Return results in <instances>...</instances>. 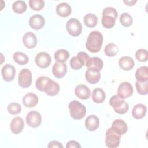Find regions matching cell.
I'll list each match as a JSON object with an SVG mask.
<instances>
[{"instance_id":"cell-1","label":"cell","mask_w":148,"mask_h":148,"mask_svg":"<svg viewBox=\"0 0 148 148\" xmlns=\"http://www.w3.org/2000/svg\"><path fill=\"white\" fill-rule=\"evenodd\" d=\"M103 43V36L102 34L97 31L91 32L87 39L86 47L91 53L98 52Z\"/></svg>"},{"instance_id":"cell-2","label":"cell","mask_w":148,"mask_h":148,"mask_svg":"<svg viewBox=\"0 0 148 148\" xmlns=\"http://www.w3.org/2000/svg\"><path fill=\"white\" fill-rule=\"evenodd\" d=\"M70 115L75 120H80L83 118L86 113V106L76 100L71 101L68 105Z\"/></svg>"},{"instance_id":"cell-3","label":"cell","mask_w":148,"mask_h":148,"mask_svg":"<svg viewBox=\"0 0 148 148\" xmlns=\"http://www.w3.org/2000/svg\"><path fill=\"white\" fill-rule=\"evenodd\" d=\"M109 104L116 113L121 114L126 113L129 108L128 104L117 94L113 95L110 98Z\"/></svg>"},{"instance_id":"cell-4","label":"cell","mask_w":148,"mask_h":148,"mask_svg":"<svg viewBox=\"0 0 148 148\" xmlns=\"http://www.w3.org/2000/svg\"><path fill=\"white\" fill-rule=\"evenodd\" d=\"M90 56L85 52L80 51L77 54L76 56L73 57L70 60L71 67L75 69H80L83 65H86Z\"/></svg>"},{"instance_id":"cell-5","label":"cell","mask_w":148,"mask_h":148,"mask_svg":"<svg viewBox=\"0 0 148 148\" xmlns=\"http://www.w3.org/2000/svg\"><path fill=\"white\" fill-rule=\"evenodd\" d=\"M120 135L116 132L111 127L108 128L105 134V145L109 148L119 146L120 142Z\"/></svg>"},{"instance_id":"cell-6","label":"cell","mask_w":148,"mask_h":148,"mask_svg":"<svg viewBox=\"0 0 148 148\" xmlns=\"http://www.w3.org/2000/svg\"><path fill=\"white\" fill-rule=\"evenodd\" d=\"M47 79L42 86L41 91L45 92L49 96L56 95L60 91L59 84L49 77Z\"/></svg>"},{"instance_id":"cell-7","label":"cell","mask_w":148,"mask_h":148,"mask_svg":"<svg viewBox=\"0 0 148 148\" xmlns=\"http://www.w3.org/2000/svg\"><path fill=\"white\" fill-rule=\"evenodd\" d=\"M66 28L69 34L73 36H77L82 32V25L77 19L72 18L67 21Z\"/></svg>"},{"instance_id":"cell-8","label":"cell","mask_w":148,"mask_h":148,"mask_svg":"<svg viewBox=\"0 0 148 148\" xmlns=\"http://www.w3.org/2000/svg\"><path fill=\"white\" fill-rule=\"evenodd\" d=\"M18 83L23 88L29 87L32 83V73L28 68L22 69L18 75Z\"/></svg>"},{"instance_id":"cell-9","label":"cell","mask_w":148,"mask_h":148,"mask_svg":"<svg viewBox=\"0 0 148 148\" xmlns=\"http://www.w3.org/2000/svg\"><path fill=\"white\" fill-rule=\"evenodd\" d=\"M42 119V116L38 112L32 110L27 114L25 120L29 126L32 128H36L40 125Z\"/></svg>"},{"instance_id":"cell-10","label":"cell","mask_w":148,"mask_h":148,"mask_svg":"<svg viewBox=\"0 0 148 148\" xmlns=\"http://www.w3.org/2000/svg\"><path fill=\"white\" fill-rule=\"evenodd\" d=\"M35 62L37 66L41 68H46L48 67L51 62V58L49 54L46 52L39 53L35 58Z\"/></svg>"},{"instance_id":"cell-11","label":"cell","mask_w":148,"mask_h":148,"mask_svg":"<svg viewBox=\"0 0 148 148\" xmlns=\"http://www.w3.org/2000/svg\"><path fill=\"white\" fill-rule=\"evenodd\" d=\"M117 93V95L123 99L130 97L133 93V88L131 84L128 82H122L118 87Z\"/></svg>"},{"instance_id":"cell-12","label":"cell","mask_w":148,"mask_h":148,"mask_svg":"<svg viewBox=\"0 0 148 148\" xmlns=\"http://www.w3.org/2000/svg\"><path fill=\"white\" fill-rule=\"evenodd\" d=\"M1 73L2 77L5 81L11 82L15 77L16 69L12 65L7 64L3 65L2 68Z\"/></svg>"},{"instance_id":"cell-13","label":"cell","mask_w":148,"mask_h":148,"mask_svg":"<svg viewBox=\"0 0 148 148\" xmlns=\"http://www.w3.org/2000/svg\"><path fill=\"white\" fill-rule=\"evenodd\" d=\"M85 77L86 80L90 84H95L98 82L101 78L100 71L96 68H88L86 71Z\"/></svg>"},{"instance_id":"cell-14","label":"cell","mask_w":148,"mask_h":148,"mask_svg":"<svg viewBox=\"0 0 148 148\" xmlns=\"http://www.w3.org/2000/svg\"><path fill=\"white\" fill-rule=\"evenodd\" d=\"M23 43L24 45L28 49L34 48L37 45V38L33 32L29 31L23 35Z\"/></svg>"},{"instance_id":"cell-15","label":"cell","mask_w":148,"mask_h":148,"mask_svg":"<svg viewBox=\"0 0 148 148\" xmlns=\"http://www.w3.org/2000/svg\"><path fill=\"white\" fill-rule=\"evenodd\" d=\"M45 24L44 17L40 14H35L32 16L29 20V24L30 27L35 29L39 30L43 27Z\"/></svg>"},{"instance_id":"cell-16","label":"cell","mask_w":148,"mask_h":148,"mask_svg":"<svg viewBox=\"0 0 148 148\" xmlns=\"http://www.w3.org/2000/svg\"><path fill=\"white\" fill-rule=\"evenodd\" d=\"M67 72V66L64 62H56L53 66L52 72L53 75L58 79L63 77Z\"/></svg>"},{"instance_id":"cell-17","label":"cell","mask_w":148,"mask_h":148,"mask_svg":"<svg viewBox=\"0 0 148 148\" xmlns=\"http://www.w3.org/2000/svg\"><path fill=\"white\" fill-rule=\"evenodd\" d=\"M24 127V122L20 117H16L13 118L10 124L11 131L14 134H18L23 130Z\"/></svg>"},{"instance_id":"cell-18","label":"cell","mask_w":148,"mask_h":148,"mask_svg":"<svg viewBox=\"0 0 148 148\" xmlns=\"http://www.w3.org/2000/svg\"><path fill=\"white\" fill-rule=\"evenodd\" d=\"M75 95L82 99H87L90 98L91 91L89 88L85 84L77 85L75 90Z\"/></svg>"},{"instance_id":"cell-19","label":"cell","mask_w":148,"mask_h":148,"mask_svg":"<svg viewBox=\"0 0 148 148\" xmlns=\"http://www.w3.org/2000/svg\"><path fill=\"white\" fill-rule=\"evenodd\" d=\"M99 120L98 117L94 114L88 116L85 120V126L87 130L94 131L99 127Z\"/></svg>"},{"instance_id":"cell-20","label":"cell","mask_w":148,"mask_h":148,"mask_svg":"<svg viewBox=\"0 0 148 148\" xmlns=\"http://www.w3.org/2000/svg\"><path fill=\"white\" fill-rule=\"evenodd\" d=\"M116 132L121 135L127 132L128 125L127 123L121 119H116L112 123L111 127Z\"/></svg>"},{"instance_id":"cell-21","label":"cell","mask_w":148,"mask_h":148,"mask_svg":"<svg viewBox=\"0 0 148 148\" xmlns=\"http://www.w3.org/2000/svg\"><path fill=\"white\" fill-rule=\"evenodd\" d=\"M38 96L32 92L26 94L23 98L22 102L24 105L27 108H32L35 106L38 103Z\"/></svg>"},{"instance_id":"cell-22","label":"cell","mask_w":148,"mask_h":148,"mask_svg":"<svg viewBox=\"0 0 148 148\" xmlns=\"http://www.w3.org/2000/svg\"><path fill=\"white\" fill-rule=\"evenodd\" d=\"M119 65L121 69L124 71L131 70L134 66V60L129 56H123L119 61Z\"/></svg>"},{"instance_id":"cell-23","label":"cell","mask_w":148,"mask_h":148,"mask_svg":"<svg viewBox=\"0 0 148 148\" xmlns=\"http://www.w3.org/2000/svg\"><path fill=\"white\" fill-rule=\"evenodd\" d=\"M72 12L71 6L65 2H62L57 5L56 7V12L57 14L62 17L69 16Z\"/></svg>"},{"instance_id":"cell-24","label":"cell","mask_w":148,"mask_h":148,"mask_svg":"<svg viewBox=\"0 0 148 148\" xmlns=\"http://www.w3.org/2000/svg\"><path fill=\"white\" fill-rule=\"evenodd\" d=\"M146 113V107L142 103L135 105L132 110V115L136 119H140L143 118Z\"/></svg>"},{"instance_id":"cell-25","label":"cell","mask_w":148,"mask_h":148,"mask_svg":"<svg viewBox=\"0 0 148 148\" xmlns=\"http://www.w3.org/2000/svg\"><path fill=\"white\" fill-rule=\"evenodd\" d=\"M86 66L87 68H94L97 69L98 71H101L103 66V62L102 60L99 57H90L87 61Z\"/></svg>"},{"instance_id":"cell-26","label":"cell","mask_w":148,"mask_h":148,"mask_svg":"<svg viewBox=\"0 0 148 148\" xmlns=\"http://www.w3.org/2000/svg\"><path fill=\"white\" fill-rule=\"evenodd\" d=\"M105 94L103 90L100 88H95L92 92V99L96 103H101L105 99Z\"/></svg>"},{"instance_id":"cell-27","label":"cell","mask_w":148,"mask_h":148,"mask_svg":"<svg viewBox=\"0 0 148 148\" xmlns=\"http://www.w3.org/2000/svg\"><path fill=\"white\" fill-rule=\"evenodd\" d=\"M135 78L139 82H146L148 80V67L141 66L135 72Z\"/></svg>"},{"instance_id":"cell-28","label":"cell","mask_w":148,"mask_h":148,"mask_svg":"<svg viewBox=\"0 0 148 148\" xmlns=\"http://www.w3.org/2000/svg\"><path fill=\"white\" fill-rule=\"evenodd\" d=\"M13 58L14 61L19 65H24L29 61V58L27 54L23 52L17 51L13 54Z\"/></svg>"},{"instance_id":"cell-29","label":"cell","mask_w":148,"mask_h":148,"mask_svg":"<svg viewBox=\"0 0 148 148\" xmlns=\"http://www.w3.org/2000/svg\"><path fill=\"white\" fill-rule=\"evenodd\" d=\"M69 53L65 49H58L54 53V58L58 62H64L69 58Z\"/></svg>"},{"instance_id":"cell-30","label":"cell","mask_w":148,"mask_h":148,"mask_svg":"<svg viewBox=\"0 0 148 148\" xmlns=\"http://www.w3.org/2000/svg\"><path fill=\"white\" fill-rule=\"evenodd\" d=\"M98 22L97 17L92 13H88L84 17V23L88 28H93L96 26Z\"/></svg>"},{"instance_id":"cell-31","label":"cell","mask_w":148,"mask_h":148,"mask_svg":"<svg viewBox=\"0 0 148 148\" xmlns=\"http://www.w3.org/2000/svg\"><path fill=\"white\" fill-rule=\"evenodd\" d=\"M27 8V4L23 1H16L12 5L13 10L18 14H21L25 12Z\"/></svg>"},{"instance_id":"cell-32","label":"cell","mask_w":148,"mask_h":148,"mask_svg":"<svg viewBox=\"0 0 148 148\" xmlns=\"http://www.w3.org/2000/svg\"><path fill=\"white\" fill-rule=\"evenodd\" d=\"M119 51V48L116 45L113 43H109L106 45L104 48L105 54L109 57L116 56Z\"/></svg>"},{"instance_id":"cell-33","label":"cell","mask_w":148,"mask_h":148,"mask_svg":"<svg viewBox=\"0 0 148 148\" xmlns=\"http://www.w3.org/2000/svg\"><path fill=\"white\" fill-rule=\"evenodd\" d=\"M116 18L109 15H102L101 22L103 27L109 29L112 28L115 24Z\"/></svg>"},{"instance_id":"cell-34","label":"cell","mask_w":148,"mask_h":148,"mask_svg":"<svg viewBox=\"0 0 148 148\" xmlns=\"http://www.w3.org/2000/svg\"><path fill=\"white\" fill-rule=\"evenodd\" d=\"M136 90L139 94L146 95L148 92V81L135 82Z\"/></svg>"},{"instance_id":"cell-35","label":"cell","mask_w":148,"mask_h":148,"mask_svg":"<svg viewBox=\"0 0 148 148\" xmlns=\"http://www.w3.org/2000/svg\"><path fill=\"white\" fill-rule=\"evenodd\" d=\"M120 22L124 27H128L132 24V17L128 13H123L120 17Z\"/></svg>"},{"instance_id":"cell-36","label":"cell","mask_w":148,"mask_h":148,"mask_svg":"<svg viewBox=\"0 0 148 148\" xmlns=\"http://www.w3.org/2000/svg\"><path fill=\"white\" fill-rule=\"evenodd\" d=\"M7 110L10 114L16 115L20 113L21 110V106L18 103L12 102L8 105Z\"/></svg>"},{"instance_id":"cell-37","label":"cell","mask_w":148,"mask_h":148,"mask_svg":"<svg viewBox=\"0 0 148 148\" xmlns=\"http://www.w3.org/2000/svg\"><path fill=\"white\" fill-rule=\"evenodd\" d=\"M29 5L32 10L39 11L44 7L45 2L43 0H29Z\"/></svg>"},{"instance_id":"cell-38","label":"cell","mask_w":148,"mask_h":148,"mask_svg":"<svg viewBox=\"0 0 148 148\" xmlns=\"http://www.w3.org/2000/svg\"><path fill=\"white\" fill-rule=\"evenodd\" d=\"M136 58L140 62H146L148 59L147 51L145 49H138L135 53Z\"/></svg>"},{"instance_id":"cell-39","label":"cell","mask_w":148,"mask_h":148,"mask_svg":"<svg viewBox=\"0 0 148 148\" xmlns=\"http://www.w3.org/2000/svg\"><path fill=\"white\" fill-rule=\"evenodd\" d=\"M102 15H109L116 19L118 17V13L114 8L109 6L103 9L102 11Z\"/></svg>"},{"instance_id":"cell-40","label":"cell","mask_w":148,"mask_h":148,"mask_svg":"<svg viewBox=\"0 0 148 148\" xmlns=\"http://www.w3.org/2000/svg\"><path fill=\"white\" fill-rule=\"evenodd\" d=\"M48 147H63L62 145L61 142L56 140H53L49 143V145H47Z\"/></svg>"},{"instance_id":"cell-41","label":"cell","mask_w":148,"mask_h":148,"mask_svg":"<svg viewBox=\"0 0 148 148\" xmlns=\"http://www.w3.org/2000/svg\"><path fill=\"white\" fill-rule=\"evenodd\" d=\"M66 148H71V147L76 148V147H81V146L79 145V143L77 142L75 140H71L67 143L66 145Z\"/></svg>"},{"instance_id":"cell-42","label":"cell","mask_w":148,"mask_h":148,"mask_svg":"<svg viewBox=\"0 0 148 148\" xmlns=\"http://www.w3.org/2000/svg\"><path fill=\"white\" fill-rule=\"evenodd\" d=\"M123 2H124V3H125L127 6H132V5H134L137 2V1H136V0H135V1H134V0H131V1H123Z\"/></svg>"}]
</instances>
